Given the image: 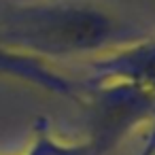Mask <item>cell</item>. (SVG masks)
I'll list each match as a JSON object with an SVG mask.
<instances>
[{
	"instance_id": "3",
	"label": "cell",
	"mask_w": 155,
	"mask_h": 155,
	"mask_svg": "<svg viewBox=\"0 0 155 155\" xmlns=\"http://www.w3.org/2000/svg\"><path fill=\"white\" fill-rule=\"evenodd\" d=\"M87 83L123 81L155 94V36L89 58Z\"/></svg>"
},
{
	"instance_id": "2",
	"label": "cell",
	"mask_w": 155,
	"mask_h": 155,
	"mask_svg": "<svg viewBox=\"0 0 155 155\" xmlns=\"http://www.w3.org/2000/svg\"><path fill=\"white\" fill-rule=\"evenodd\" d=\"M81 106L87 110L91 155H110L140 125L155 119V94L123 81L87 83Z\"/></svg>"
},
{
	"instance_id": "1",
	"label": "cell",
	"mask_w": 155,
	"mask_h": 155,
	"mask_svg": "<svg viewBox=\"0 0 155 155\" xmlns=\"http://www.w3.org/2000/svg\"><path fill=\"white\" fill-rule=\"evenodd\" d=\"M153 36L130 17L87 0H49L0 11V47L47 60L96 58Z\"/></svg>"
},
{
	"instance_id": "5",
	"label": "cell",
	"mask_w": 155,
	"mask_h": 155,
	"mask_svg": "<svg viewBox=\"0 0 155 155\" xmlns=\"http://www.w3.org/2000/svg\"><path fill=\"white\" fill-rule=\"evenodd\" d=\"M24 155H91L85 140L66 142L51 132V125L45 117L34 121L32 138Z\"/></svg>"
},
{
	"instance_id": "6",
	"label": "cell",
	"mask_w": 155,
	"mask_h": 155,
	"mask_svg": "<svg viewBox=\"0 0 155 155\" xmlns=\"http://www.w3.org/2000/svg\"><path fill=\"white\" fill-rule=\"evenodd\" d=\"M140 155H155V119L151 121V132H149L147 144H144V149H142Z\"/></svg>"
},
{
	"instance_id": "4",
	"label": "cell",
	"mask_w": 155,
	"mask_h": 155,
	"mask_svg": "<svg viewBox=\"0 0 155 155\" xmlns=\"http://www.w3.org/2000/svg\"><path fill=\"white\" fill-rule=\"evenodd\" d=\"M0 74H7V77L26 81L30 85H36L45 91L70 98L77 104H81L83 94H85V81H72L64 77L62 72L53 70L47 62L38 58L15 53L2 47H0Z\"/></svg>"
}]
</instances>
